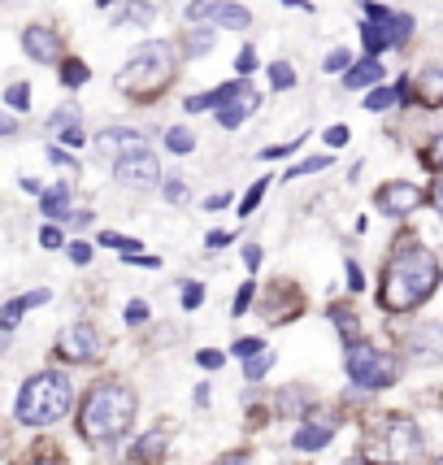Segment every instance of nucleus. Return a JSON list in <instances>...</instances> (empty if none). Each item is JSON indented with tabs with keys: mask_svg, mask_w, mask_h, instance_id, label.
Returning a JSON list of instances; mask_svg holds the SVG:
<instances>
[{
	"mask_svg": "<svg viewBox=\"0 0 443 465\" xmlns=\"http://www.w3.org/2000/svg\"><path fill=\"white\" fill-rule=\"evenodd\" d=\"M96 5H113V0H96Z\"/></svg>",
	"mask_w": 443,
	"mask_h": 465,
	"instance_id": "63",
	"label": "nucleus"
},
{
	"mask_svg": "<svg viewBox=\"0 0 443 465\" xmlns=\"http://www.w3.org/2000/svg\"><path fill=\"white\" fill-rule=\"evenodd\" d=\"M31 465H61V461H57V457H35Z\"/></svg>",
	"mask_w": 443,
	"mask_h": 465,
	"instance_id": "62",
	"label": "nucleus"
},
{
	"mask_svg": "<svg viewBox=\"0 0 443 465\" xmlns=\"http://www.w3.org/2000/svg\"><path fill=\"white\" fill-rule=\"evenodd\" d=\"M326 165H330V157H309V162L291 165V170H287V179H304V174H318V170H326Z\"/></svg>",
	"mask_w": 443,
	"mask_h": 465,
	"instance_id": "35",
	"label": "nucleus"
},
{
	"mask_svg": "<svg viewBox=\"0 0 443 465\" xmlns=\"http://www.w3.org/2000/svg\"><path fill=\"white\" fill-rule=\"evenodd\" d=\"M165 444H170V435L165 430H148V435H140V444H135V461H143V465H157L165 457Z\"/></svg>",
	"mask_w": 443,
	"mask_h": 465,
	"instance_id": "21",
	"label": "nucleus"
},
{
	"mask_svg": "<svg viewBox=\"0 0 443 465\" xmlns=\"http://www.w3.org/2000/svg\"><path fill=\"white\" fill-rule=\"evenodd\" d=\"M287 153H296V143H279V148H265L261 157H265V162H279V157H287Z\"/></svg>",
	"mask_w": 443,
	"mask_h": 465,
	"instance_id": "52",
	"label": "nucleus"
},
{
	"mask_svg": "<svg viewBox=\"0 0 443 465\" xmlns=\"http://www.w3.org/2000/svg\"><path fill=\"white\" fill-rule=\"evenodd\" d=\"M70 401H74V387H70V379H65V374H57V370H44V374H35V379H26V387H22L18 422H26V426L57 422V418H65V413H70Z\"/></svg>",
	"mask_w": 443,
	"mask_h": 465,
	"instance_id": "4",
	"label": "nucleus"
},
{
	"mask_svg": "<svg viewBox=\"0 0 443 465\" xmlns=\"http://www.w3.org/2000/svg\"><path fill=\"white\" fill-rule=\"evenodd\" d=\"M40 243H44V248H61V231H57V226H44Z\"/></svg>",
	"mask_w": 443,
	"mask_h": 465,
	"instance_id": "50",
	"label": "nucleus"
},
{
	"mask_svg": "<svg viewBox=\"0 0 443 465\" xmlns=\"http://www.w3.org/2000/svg\"><path fill=\"white\" fill-rule=\"evenodd\" d=\"M22 48H26V57L40 61V65H57L65 57V44L53 26H26L22 31Z\"/></svg>",
	"mask_w": 443,
	"mask_h": 465,
	"instance_id": "12",
	"label": "nucleus"
},
{
	"mask_svg": "<svg viewBox=\"0 0 443 465\" xmlns=\"http://www.w3.org/2000/svg\"><path fill=\"white\" fill-rule=\"evenodd\" d=\"M231 240H235L231 231H213V235H209V240H204V243H209V248H222V243H231Z\"/></svg>",
	"mask_w": 443,
	"mask_h": 465,
	"instance_id": "56",
	"label": "nucleus"
},
{
	"mask_svg": "<svg viewBox=\"0 0 443 465\" xmlns=\"http://www.w3.org/2000/svg\"><path fill=\"white\" fill-rule=\"evenodd\" d=\"M201 301H204V287L201 283L182 287V309H201Z\"/></svg>",
	"mask_w": 443,
	"mask_h": 465,
	"instance_id": "40",
	"label": "nucleus"
},
{
	"mask_svg": "<svg viewBox=\"0 0 443 465\" xmlns=\"http://www.w3.org/2000/svg\"><path fill=\"white\" fill-rule=\"evenodd\" d=\"M365 452H369V461H396V465H413L418 457H422V430H418V422L413 418H387L383 426H379V435L365 444Z\"/></svg>",
	"mask_w": 443,
	"mask_h": 465,
	"instance_id": "5",
	"label": "nucleus"
},
{
	"mask_svg": "<svg viewBox=\"0 0 443 465\" xmlns=\"http://www.w3.org/2000/svg\"><path fill=\"white\" fill-rule=\"evenodd\" d=\"M235 70H240L243 79H248V74L257 70V53H252V48H240V57H235Z\"/></svg>",
	"mask_w": 443,
	"mask_h": 465,
	"instance_id": "41",
	"label": "nucleus"
},
{
	"mask_svg": "<svg viewBox=\"0 0 443 465\" xmlns=\"http://www.w3.org/2000/svg\"><path fill=\"white\" fill-rule=\"evenodd\" d=\"M418 101L426 109H443V65H430L418 74Z\"/></svg>",
	"mask_w": 443,
	"mask_h": 465,
	"instance_id": "20",
	"label": "nucleus"
},
{
	"mask_svg": "<svg viewBox=\"0 0 443 465\" xmlns=\"http://www.w3.org/2000/svg\"><path fill=\"white\" fill-rule=\"evenodd\" d=\"M409 357L418 365H439L443 361V322H422L418 331H409Z\"/></svg>",
	"mask_w": 443,
	"mask_h": 465,
	"instance_id": "11",
	"label": "nucleus"
},
{
	"mask_svg": "<svg viewBox=\"0 0 443 465\" xmlns=\"http://www.w3.org/2000/svg\"><path fill=\"white\" fill-rule=\"evenodd\" d=\"M396 101H400V87H374V92L365 96V109H369V114H387Z\"/></svg>",
	"mask_w": 443,
	"mask_h": 465,
	"instance_id": "23",
	"label": "nucleus"
},
{
	"mask_svg": "<svg viewBox=\"0 0 443 465\" xmlns=\"http://www.w3.org/2000/svg\"><path fill=\"white\" fill-rule=\"evenodd\" d=\"M335 418H309V422L296 430V440L291 444L300 448V452H318V448H326L330 440H335Z\"/></svg>",
	"mask_w": 443,
	"mask_h": 465,
	"instance_id": "15",
	"label": "nucleus"
},
{
	"mask_svg": "<svg viewBox=\"0 0 443 465\" xmlns=\"http://www.w3.org/2000/svg\"><path fill=\"white\" fill-rule=\"evenodd\" d=\"M304 309V296L296 292L291 283H274L270 292V301H265V313H270V322H296Z\"/></svg>",
	"mask_w": 443,
	"mask_h": 465,
	"instance_id": "13",
	"label": "nucleus"
},
{
	"mask_svg": "<svg viewBox=\"0 0 443 465\" xmlns=\"http://www.w3.org/2000/svg\"><path fill=\"white\" fill-rule=\"evenodd\" d=\"M304 409V391H287L279 401V413H300Z\"/></svg>",
	"mask_w": 443,
	"mask_h": 465,
	"instance_id": "43",
	"label": "nucleus"
},
{
	"mask_svg": "<svg viewBox=\"0 0 443 465\" xmlns=\"http://www.w3.org/2000/svg\"><path fill=\"white\" fill-rule=\"evenodd\" d=\"M240 361H248V357H257V352H265V344L257 340V335H243V340H235V348H231Z\"/></svg>",
	"mask_w": 443,
	"mask_h": 465,
	"instance_id": "36",
	"label": "nucleus"
},
{
	"mask_svg": "<svg viewBox=\"0 0 443 465\" xmlns=\"http://www.w3.org/2000/svg\"><path fill=\"white\" fill-rule=\"evenodd\" d=\"M5 104H9V109H26V104H31V87H26V83H14V87L5 92Z\"/></svg>",
	"mask_w": 443,
	"mask_h": 465,
	"instance_id": "37",
	"label": "nucleus"
},
{
	"mask_svg": "<svg viewBox=\"0 0 443 465\" xmlns=\"http://www.w3.org/2000/svg\"><path fill=\"white\" fill-rule=\"evenodd\" d=\"M361 40H365V48H369V53H383V48H391V44H387V31L379 26V22H361Z\"/></svg>",
	"mask_w": 443,
	"mask_h": 465,
	"instance_id": "28",
	"label": "nucleus"
},
{
	"mask_svg": "<svg viewBox=\"0 0 443 465\" xmlns=\"http://www.w3.org/2000/svg\"><path fill=\"white\" fill-rule=\"evenodd\" d=\"M243 265H248V270H257V265H261V248H257V243H248V248H243Z\"/></svg>",
	"mask_w": 443,
	"mask_h": 465,
	"instance_id": "53",
	"label": "nucleus"
},
{
	"mask_svg": "<svg viewBox=\"0 0 443 465\" xmlns=\"http://www.w3.org/2000/svg\"><path fill=\"white\" fill-rule=\"evenodd\" d=\"M101 243H104V248H118L122 257H135V248H143L140 240H126V235H113V231H104Z\"/></svg>",
	"mask_w": 443,
	"mask_h": 465,
	"instance_id": "33",
	"label": "nucleus"
},
{
	"mask_svg": "<svg viewBox=\"0 0 443 465\" xmlns=\"http://www.w3.org/2000/svg\"><path fill=\"white\" fill-rule=\"evenodd\" d=\"M422 201H426L422 187H418V183H404V179H391L374 192V204L383 209L387 218H404V213H413Z\"/></svg>",
	"mask_w": 443,
	"mask_h": 465,
	"instance_id": "8",
	"label": "nucleus"
},
{
	"mask_svg": "<svg viewBox=\"0 0 443 465\" xmlns=\"http://www.w3.org/2000/svg\"><path fill=\"white\" fill-rule=\"evenodd\" d=\"M74 226H92V209H74V218H70Z\"/></svg>",
	"mask_w": 443,
	"mask_h": 465,
	"instance_id": "59",
	"label": "nucleus"
},
{
	"mask_svg": "<svg viewBox=\"0 0 443 465\" xmlns=\"http://www.w3.org/2000/svg\"><path fill=\"white\" fill-rule=\"evenodd\" d=\"M170 74H174V48L165 40H148L135 57L122 65L118 92L131 96V101H153L165 83H170Z\"/></svg>",
	"mask_w": 443,
	"mask_h": 465,
	"instance_id": "3",
	"label": "nucleus"
},
{
	"mask_svg": "<svg viewBox=\"0 0 443 465\" xmlns=\"http://www.w3.org/2000/svg\"><path fill=\"white\" fill-rule=\"evenodd\" d=\"M243 87H248V79L222 83V87H213V92H204V96H192V101H187V109H192V114H209V109L218 114V109H226V104H231L235 96H240Z\"/></svg>",
	"mask_w": 443,
	"mask_h": 465,
	"instance_id": "17",
	"label": "nucleus"
},
{
	"mask_svg": "<svg viewBox=\"0 0 443 465\" xmlns=\"http://www.w3.org/2000/svg\"><path fill=\"white\" fill-rule=\"evenodd\" d=\"M343 370H348V379L357 387H365V391H383V387H391L396 374H400L396 357H387V352H379L374 344H361V340L343 352Z\"/></svg>",
	"mask_w": 443,
	"mask_h": 465,
	"instance_id": "6",
	"label": "nucleus"
},
{
	"mask_svg": "<svg viewBox=\"0 0 443 465\" xmlns=\"http://www.w3.org/2000/svg\"><path fill=\"white\" fill-rule=\"evenodd\" d=\"M348 65H352V57H348V48H335V53L326 57V70H330V74H335V70H348Z\"/></svg>",
	"mask_w": 443,
	"mask_h": 465,
	"instance_id": "45",
	"label": "nucleus"
},
{
	"mask_svg": "<svg viewBox=\"0 0 443 465\" xmlns=\"http://www.w3.org/2000/svg\"><path fill=\"white\" fill-rule=\"evenodd\" d=\"M61 83H65V87H83V83H87V65H83V61H61Z\"/></svg>",
	"mask_w": 443,
	"mask_h": 465,
	"instance_id": "29",
	"label": "nucleus"
},
{
	"mask_svg": "<svg viewBox=\"0 0 443 465\" xmlns=\"http://www.w3.org/2000/svg\"><path fill=\"white\" fill-rule=\"evenodd\" d=\"M252 296H257V287H252V283H243L240 292H235V304H231V313H235V318H243V309L252 304Z\"/></svg>",
	"mask_w": 443,
	"mask_h": 465,
	"instance_id": "38",
	"label": "nucleus"
},
{
	"mask_svg": "<svg viewBox=\"0 0 443 465\" xmlns=\"http://www.w3.org/2000/svg\"><path fill=\"white\" fill-rule=\"evenodd\" d=\"M270 83H274L279 92H287V87H296V70H291L287 61H274V65H270Z\"/></svg>",
	"mask_w": 443,
	"mask_h": 465,
	"instance_id": "31",
	"label": "nucleus"
},
{
	"mask_svg": "<svg viewBox=\"0 0 443 465\" xmlns=\"http://www.w3.org/2000/svg\"><path fill=\"white\" fill-rule=\"evenodd\" d=\"M383 31H387V44H404L413 35V18H409V14H391V18L383 22Z\"/></svg>",
	"mask_w": 443,
	"mask_h": 465,
	"instance_id": "24",
	"label": "nucleus"
},
{
	"mask_svg": "<svg viewBox=\"0 0 443 465\" xmlns=\"http://www.w3.org/2000/svg\"><path fill=\"white\" fill-rule=\"evenodd\" d=\"M330 318H335V326H340L343 340H352V344L361 340V322H357V313H352V309H330Z\"/></svg>",
	"mask_w": 443,
	"mask_h": 465,
	"instance_id": "26",
	"label": "nucleus"
},
{
	"mask_svg": "<svg viewBox=\"0 0 443 465\" xmlns=\"http://www.w3.org/2000/svg\"><path fill=\"white\" fill-rule=\"evenodd\" d=\"M196 361H201L204 370H218V365H222V352H213V348H204V352H196Z\"/></svg>",
	"mask_w": 443,
	"mask_h": 465,
	"instance_id": "48",
	"label": "nucleus"
},
{
	"mask_svg": "<svg viewBox=\"0 0 443 465\" xmlns=\"http://www.w3.org/2000/svg\"><path fill=\"white\" fill-rule=\"evenodd\" d=\"M348 287H352V292H361V265H357V262H348Z\"/></svg>",
	"mask_w": 443,
	"mask_h": 465,
	"instance_id": "54",
	"label": "nucleus"
},
{
	"mask_svg": "<svg viewBox=\"0 0 443 465\" xmlns=\"http://www.w3.org/2000/svg\"><path fill=\"white\" fill-rule=\"evenodd\" d=\"M435 465H443V457H435Z\"/></svg>",
	"mask_w": 443,
	"mask_h": 465,
	"instance_id": "64",
	"label": "nucleus"
},
{
	"mask_svg": "<svg viewBox=\"0 0 443 465\" xmlns=\"http://www.w3.org/2000/svg\"><path fill=\"white\" fill-rule=\"evenodd\" d=\"M279 5H291V9H313V5H304V0H279Z\"/></svg>",
	"mask_w": 443,
	"mask_h": 465,
	"instance_id": "61",
	"label": "nucleus"
},
{
	"mask_svg": "<svg viewBox=\"0 0 443 465\" xmlns=\"http://www.w3.org/2000/svg\"><path fill=\"white\" fill-rule=\"evenodd\" d=\"M187 18L218 22V26H231V31H248L252 26V14L243 5H235V0H192L187 5Z\"/></svg>",
	"mask_w": 443,
	"mask_h": 465,
	"instance_id": "7",
	"label": "nucleus"
},
{
	"mask_svg": "<svg viewBox=\"0 0 443 465\" xmlns=\"http://www.w3.org/2000/svg\"><path fill=\"white\" fill-rule=\"evenodd\" d=\"M61 357L65 361H96L101 357V335L92 322H74L61 331Z\"/></svg>",
	"mask_w": 443,
	"mask_h": 465,
	"instance_id": "10",
	"label": "nucleus"
},
{
	"mask_svg": "<svg viewBox=\"0 0 443 465\" xmlns=\"http://www.w3.org/2000/svg\"><path fill=\"white\" fill-rule=\"evenodd\" d=\"M126 322H131V326H143V322H148V304H143V301H131V304H126Z\"/></svg>",
	"mask_w": 443,
	"mask_h": 465,
	"instance_id": "42",
	"label": "nucleus"
},
{
	"mask_svg": "<svg viewBox=\"0 0 443 465\" xmlns=\"http://www.w3.org/2000/svg\"><path fill=\"white\" fill-rule=\"evenodd\" d=\"M135 409H140V401H135V391L122 383H96L92 391H87V401H83V413H79V430L87 444H113V440H122L126 430H131V422H135Z\"/></svg>",
	"mask_w": 443,
	"mask_h": 465,
	"instance_id": "2",
	"label": "nucleus"
},
{
	"mask_svg": "<svg viewBox=\"0 0 443 465\" xmlns=\"http://www.w3.org/2000/svg\"><path fill=\"white\" fill-rule=\"evenodd\" d=\"M48 301V287H40V292H22V296H14V301L0 309V331H14V326L22 322V313L26 309H35V304Z\"/></svg>",
	"mask_w": 443,
	"mask_h": 465,
	"instance_id": "18",
	"label": "nucleus"
},
{
	"mask_svg": "<svg viewBox=\"0 0 443 465\" xmlns=\"http://www.w3.org/2000/svg\"><path fill=\"white\" fill-rule=\"evenodd\" d=\"M48 162H53V165H61V170H70V179L79 174V165H74V157H65L61 148H48Z\"/></svg>",
	"mask_w": 443,
	"mask_h": 465,
	"instance_id": "44",
	"label": "nucleus"
},
{
	"mask_svg": "<svg viewBox=\"0 0 443 465\" xmlns=\"http://www.w3.org/2000/svg\"><path fill=\"white\" fill-rule=\"evenodd\" d=\"M430 204H435V213L443 218V179H435V187H430Z\"/></svg>",
	"mask_w": 443,
	"mask_h": 465,
	"instance_id": "55",
	"label": "nucleus"
},
{
	"mask_svg": "<svg viewBox=\"0 0 443 465\" xmlns=\"http://www.w3.org/2000/svg\"><path fill=\"white\" fill-rule=\"evenodd\" d=\"M209 48H213V26H209V31H187V44H182L187 57H201Z\"/></svg>",
	"mask_w": 443,
	"mask_h": 465,
	"instance_id": "27",
	"label": "nucleus"
},
{
	"mask_svg": "<svg viewBox=\"0 0 443 465\" xmlns=\"http://www.w3.org/2000/svg\"><path fill=\"white\" fill-rule=\"evenodd\" d=\"M265 187H270V179H257V183H252V187H248V196H243V201H240V218H248V213H252V209L261 204Z\"/></svg>",
	"mask_w": 443,
	"mask_h": 465,
	"instance_id": "32",
	"label": "nucleus"
},
{
	"mask_svg": "<svg viewBox=\"0 0 443 465\" xmlns=\"http://www.w3.org/2000/svg\"><path fill=\"white\" fill-rule=\"evenodd\" d=\"M70 187H74V179H61L53 192H44L40 209L48 213V218H65V204H70Z\"/></svg>",
	"mask_w": 443,
	"mask_h": 465,
	"instance_id": "22",
	"label": "nucleus"
},
{
	"mask_svg": "<svg viewBox=\"0 0 443 465\" xmlns=\"http://www.w3.org/2000/svg\"><path fill=\"white\" fill-rule=\"evenodd\" d=\"M374 83H383V61H374V57L348 65V74H343V87H348V92H361V87H374Z\"/></svg>",
	"mask_w": 443,
	"mask_h": 465,
	"instance_id": "19",
	"label": "nucleus"
},
{
	"mask_svg": "<svg viewBox=\"0 0 443 465\" xmlns=\"http://www.w3.org/2000/svg\"><path fill=\"white\" fill-rule=\"evenodd\" d=\"M257 104H261V96H257V87L248 83V87H243V92L231 104H226V109H218V122L226 126V131H235V126H243V122L257 114Z\"/></svg>",
	"mask_w": 443,
	"mask_h": 465,
	"instance_id": "16",
	"label": "nucleus"
},
{
	"mask_svg": "<svg viewBox=\"0 0 443 465\" xmlns=\"http://www.w3.org/2000/svg\"><path fill=\"white\" fill-rule=\"evenodd\" d=\"M153 18H157V9H153V5H135V9L118 14V22H153Z\"/></svg>",
	"mask_w": 443,
	"mask_h": 465,
	"instance_id": "39",
	"label": "nucleus"
},
{
	"mask_svg": "<svg viewBox=\"0 0 443 465\" xmlns=\"http://www.w3.org/2000/svg\"><path fill=\"white\" fill-rule=\"evenodd\" d=\"M165 148L179 153V157H187V153L196 148V135H192L187 126H170V131H165Z\"/></svg>",
	"mask_w": 443,
	"mask_h": 465,
	"instance_id": "25",
	"label": "nucleus"
},
{
	"mask_svg": "<svg viewBox=\"0 0 443 465\" xmlns=\"http://www.w3.org/2000/svg\"><path fill=\"white\" fill-rule=\"evenodd\" d=\"M70 262H79V265H87V262H92V243H83V240H74V243H70Z\"/></svg>",
	"mask_w": 443,
	"mask_h": 465,
	"instance_id": "46",
	"label": "nucleus"
},
{
	"mask_svg": "<svg viewBox=\"0 0 443 465\" xmlns=\"http://www.w3.org/2000/svg\"><path fill=\"white\" fill-rule=\"evenodd\" d=\"M218 465H252V461H248V452H226Z\"/></svg>",
	"mask_w": 443,
	"mask_h": 465,
	"instance_id": "57",
	"label": "nucleus"
},
{
	"mask_svg": "<svg viewBox=\"0 0 443 465\" xmlns=\"http://www.w3.org/2000/svg\"><path fill=\"white\" fill-rule=\"evenodd\" d=\"M96 148L122 162V157H135V153H143V135H140V131H126V126H109V131H101Z\"/></svg>",
	"mask_w": 443,
	"mask_h": 465,
	"instance_id": "14",
	"label": "nucleus"
},
{
	"mask_svg": "<svg viewBox=\"0 0 443 465\" xmlns=\"http://www.w3.org/2000/svg\"><path fill=\"white\" fill-rule=\"evenodd\" d=\"M61 143H70V148H79V143H83V131H79V122L61 131Z\"/></svg>",
	"mask_w": 443,
	"mask_h": 465,
	"instance_id": "51",
	"label": "nucleus"
},
{
	"mask_svg": "<svg viewBox=\"0 0 443 465\" xmlns=\"http://www.w3.org/2000/svg\"><path fill=\"white\" fill-rule=\"evenodd\" d=\"M348 135H352V131H348V126H330V131H326V143H330V148H343V143H348Z\"/></svg>",
	"mask_w": 443,
	"mask_h": 465,
	"instance_id": "47",
	"label": "nucleus"
},
{
	"mask_svg": "<svg viewBox=\"0 0 443 465\" xmlns=\"http://www.w3.org/2000/svg\"><path fill=\"white\" fill-rule=\"evenodd\" d=\"M113 174H118L122 187H140V192H148V187H157V183H162V165H157V157L143 148V153H135V157L113 162Z\"/></svg>",
	"mask_w": 443,
	"mask_h": 465,
	"instance_id": "9",
	"label": "nucleus"
},
{
	"mask_svg": "<svg viewBox=\"0 0 443 465\" xmlns=\"http://www.w3.org/2000/svg\"><path fill=\"white\" fill-rule=\"evenodd\" d=\"M435 287H439V262L418 240H404L391 252V262H387L379 304H383L387 313H409V309H418L422 301H430Z\"/></svg>",
	"mask_w": 443,
	"mask_h": 465,
	"instance_id": "1",
	"label": "nucleus"
},
{
	"mask_svg": "<svg viewBox=\"0 0 443 465\" xmlns=\"http://www.w3.org/2000/svg\"><path fill=\"white\" fill-rule=\"evenodd\" d=\"M18 131V118H9V114H0V135H14Z\"/></svg>",
	"mask_w": 443,
	"mask_h": 465,
	"instance_id": "58",
	"label": "nucleus"
},
{
	"mask_svg": "<svg viewBox=\"0 0 443 465\" xmlns=\"http://www.w3.org/2000/svg\"><path fill=\"white\" fill-rule=\"evenodd\" d=\"M222 204H231V196H226V192H218V196H209V209H222Z\"/></svg>",
	"mask_w": 443,
	"mask_h": 465,
	"instance_id": "60",
	"label": "nucleus"
},
{
	"mask_svg": "<svg viewBox=\"0 0 443 465\" xmlns=\"http://www.w3.org/2000/svg\"><path fill=\"white\" fill-rule=\"evenodd\" d=\"M422 162L435 170V174H443V135H435V140L422 148Z\"/></svg>",
	"mask_w": 443,
	"mask_h": 465,
	"instance_id": "34",
	"label": "nucleus"
},
{
	"mask_svg": "<svg viewBox=\"0 0 443 465\" xmlns=\"http://www.w3.org/2000/svg\"><path fill=\"white\" fill-rule=\"evenodd\" d=\"M162 192H165V201H182V196H187V183L174 179V183H165Z\"/></svg>",
	"mask_w": 443,
	"mask_h": 465,
	"instance_id": "49",
	"label": "nucleus"
},
{
	"mask_svg": "<svg viewBox=\"0 0 443 465\" xmlns=\"http://www.w3.org/2000/svg\"><path fill=\"white\" fill-rule=\"evenodd\" d=\"M270 365H274V352H257V357H248V361H243V379H252V383H257Z\"/></svg>",
	"mask_w": 443,
	"mask_h": 465,
	"instance_id": "30",
	"label": "nucleus"
}]
</instances>
